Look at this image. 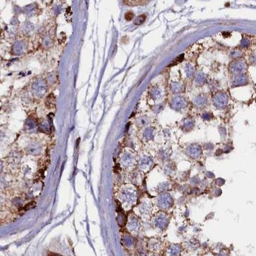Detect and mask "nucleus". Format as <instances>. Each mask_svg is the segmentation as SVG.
Listing matches in <instances>:
<instances>
[{"mask_svg": "<svg viewBox=\"0 0 256 256\" xmlns=\"http://www.w3.org/2000/svg\"><path fill=\"white\" fill-rule=\"evenodd\" d=\"M145 15H141V16H140L139 17H138L137 18V19L135 20V22H134V24H137V25H139V24H142L143 22H144V21L145 20Z\"/></svg>", "mask_w": 256, "mask_h": 256, "instance_id": "nucleus-1", "label": "nucleus"}, {"mask_svg": "<svg viewBox=\"0 0 256 256\" xmlns=\"http://www.w3.org/2000/svg\"><path fill=\"white\" fill-rule=\"evenodd\" d=\"M48 256H63V255L58 254V253H54V252H49Z\"/></svg>", "mask_w": 256, "mask_h": 256, "instance_id": "nucleus-4", "label": "nucleus"}, {"mask_svg": "<svg viewBox=\"0 0 256 256\" xmlns=\"http://www.w3.org/2000/svg\"><path fill=\"white\" fill-rule=\"evenodd\" d=\"M134 18V13L132 12H128L126 13L125 18L127 21H131Z\"/></svg>", "mask_w": 256, "mask_h": 256, "instance_id": "nucleus-3", "label": "nucleus"}, {"mask_svg": "<svg viewBox=\"0 0 256 256\" xmlns=\"http://www.w3.org/2000/svg\"><path fill=\"white\" fill-rule=\"evenodd\" d=\"M125 3H127L128 5H130L131 6H133V5H142L144 3H145V2H142V1H135V2L128 1V2H125Z\"/></svg>", "mask_w": 256, "mask_h": 256, "instance_id": "nucleus-2", "label": "nucleus"}]
</instances>
